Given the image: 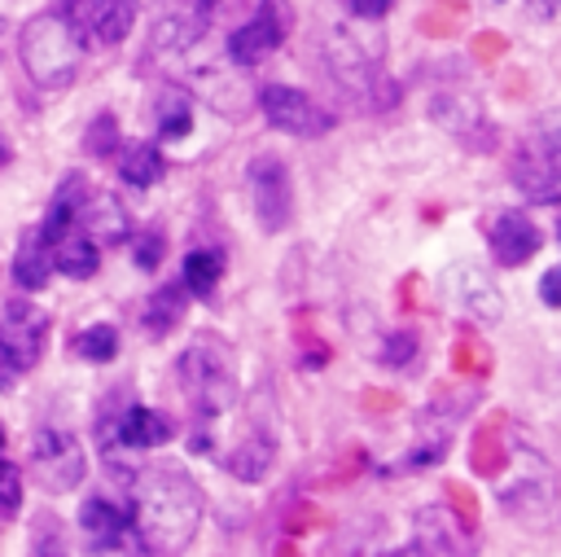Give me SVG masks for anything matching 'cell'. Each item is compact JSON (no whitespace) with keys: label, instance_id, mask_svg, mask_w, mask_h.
Here are the masks:
<instances>
[{"label":"cell","instance_id":"19","mask_svg":"<svg viewBox=\"0 0 561 557\" xmlns=\"http://www.w3.org/2000/svg\"><path fill=\"white\" fill-rule=\"evenodd\" d=\"M136 22V0H83V31L101 44L127 39Z\"/></svg>","mask_w":561,"mask_h":557},{"label":"cell","instance_id":"28","mask_svg":"<svg viewBox=\"0 0 561 557\" xmlns=\"http://www.w3.org/2000/svg\"><path fill=\"white\" fill-rule=\"evenodd\" d=\"M412 355H416V338L403 329V333H386V342H381V364H390V368H408L412 364Z\"/></svg>","mask_w":561,"mask_h":557},{"label":"cell","instance_id":"15","mask_svg":"<svg viewBox=\"0 0 561 557\" xmlns=\"http://www.w3.org/2000/svg\"><path fill=\"white\" fill-rule=\"evenodd\" d=\"M416 535L399 548V553H408V557H416V553H438V557H451V553H469L473 544L465 539V526L443 509V504H430V509H421L416 513Z\"/></svg>","mask_w":561,"mask_h":557},{"label":"cell","instance_id":"1","mask_svg":"<svg viewBox=\"0 0 561 557\" xmlns=\"http://www.w3.org/2000/svg\"><path fill=\"white\" fill-rule=\"evenodd\" d=\"M131 522L145 553H175L202 526V487L184 469H149L131 487Z\"/></svg>","mask_w":561,"mask_h":557},{"label":"cell","instance_id":"26","mask_svg":"<svg viewBox=\"0 0 561 557\" xmlns=\"http://www.w3.org/2000/svg\"><path fill=\"white\" fill-rule=\"evenodd\" d=\"M75 355H79V360H92V364H110V360L118 355V333H114V325H92V329H83V333L75 338Z\"/></svg>","mask_w":561,"mask_h":557},{"label":"cell","instance_id":"9","mask_svg":"<svg viewBox=\"0 0 561 557\" xmlns=\"http://www.w3.org/2000/svg\"><path fill=\"white\" fill-rule=\"evenodd\" d=\"M289 35V9L285 0H259L254 18L241 22L232 35H228V61L232 66H259L267 61Z\"/></svg>","mask_w":561,"mask_h":557},{"label":"cell","instance_id":"23","mask_svg":"<svg viewBox=\"0 0 561 557\" xmlns=\"http://www.w3.org/2000/svg\"><path fill=\"white\" fill-rule=\"evenodd\" d=\"M162 149L149 145V140H131L123 154H118V175L131 184V189H149L162 180Z\"/></svg>","mask_w":561,"mask_h":557},{"label":"cell","instance_id":"34","mask_svg":"<svg viewBox=\"0 0 561 557\" xmlns=\"http://www.w3.org/2000/svg\"><path fill=\"white\" fill-rule=\"evenodd\" d=\"M0 443H4V434H0Z\"/></svg>","mask_w":561,"mask_h":557},{"label":"cell","instance_id":"24","mask_svg":"<svg viewBox=\"0 0 561 557\" xmlns=\"http://www.w3.org/2000/svg\"><path fill=\"white\" fill-rule=\"evenodd\" d=\"M224 276V250H188L184 254V272H180V285L193 294V298H210L215 285Z\"/></svg>","mask_w":561,"mask_h":557},{"label":"cell","instance_id":"16","mask_svg":"<svg viewBox=\"0 0 561 557\" xmlns=\"http://www.w3.org/2000/svg\"><path fill=\"white\" fill-rule=\"evenodd\" d=\"M75 224H79L96 246H118V241L131 237V219H127V211H123V202H118L114 193H92V189H88V197H83Z\"/></svg>","mask_w":561,"mask_h":557},{"label":"cell","instance_id":"12","mask_svg":"<svg viewBox=\"0 0 561 557\" xmlns=\"http://www.w3.org/2000/svg\"><path fill=\"white\" fill-rule=\"evenodd\" d=\"M486 241H491V259L500 268H522V263H530L539 254L543 232L522 211H495L491 224H486Z\"/></svg>","mask_w":561,"mask_h":557},{"label":"cell","instance_id":"2","mask_svg":"<svg viewBox=\"0 0 561 557\" xmlns=\"http://www.w3.org/2000/svg\"><path fill=\"white\" fill-rule=\"evenodd\" d=\"M175 377L184 386V399L193 403L197 421H210L219 412H228L237 403V364H232V346L219 338V333H197L180 364H175Z\"/></svg>","mask_w":561,"mask_h":557},{"label":"cell","instance_id":"10","mask_svg":"<svg viewBox=\"0 0 561 557\" xmlns=\"http://www.w3.org/2000/svg\"><path fill=\"white\" fill-rule=\"evenodd\" d=\"M44 338H48V311L26 303V298H9L4 311H0V351L4 360L26 373L39 364L44 355Z\"/></svg>","mask_w":561,"mask_h":557},{"label":"cell","instance_id":"32","mask_svg":"<svg viewBox=\"0 0 561 557\" xmlns=\"http://www.w3.org/2000/svg\"><path fill=\"white\" fill-rule=\"evenodd\" d=\"M539 298H543V307H561V263L539 276Z\"/></svg>","mask_w":561,"mask_h":557},{"label":"cell","instance_id":"29","mask_svg":"<svg viewBox=\"0 0 561 557\" xmlns=\"http://www.w3.org/2000/svg\"><path fill=\"white\" fill-rule=\"evenodd\" d=\"M162 254H167V241H162V232H153V228H149V232H140V237H136V254H131V259H136V268L153 272V268L162 263Z\"/></svg>","mask_w":561,"mask_h":557},{"label":"cell","instance_id":"14","mask_svg":"<svg viewBox=\"0 0 561 557\" xmlns=\"http://www.w3.org/2000/svg\"><path fill=\"white\" fill-rule=\"evenodd\" d=\"M171 434H175L171 417L158 408H140V403L123 408L114 421H101V447L110 439L123 447H162V443H171Z\"/></svg>","mask_w":561,"mask_h":557},{"label":"cell","instance_id":"27","mask_svg":"<svg viewBox=\"0 0 561 557\" xmlns=\"http://www.w3.org/2000/svg\"><path fill=\"white\" fill-rule=\"evenodd\" d=\"M114 145H118V123H114V114H101V118L83 132V149H88L92 158H105V154H114Z\"/></svg>","mask_w":561,"mask_h":557},{"label":"cell","instance_id":"6","mask_svg":"<svg viewBox=\"0 0 561 557\" xmlns=\"http://www.w3.org/2000/svg\"><path fill=\"white\" fill-rule=\"evenodd\" d=\"M245 184H250V206H254L259 228H263V232L289 228V219H294V180H289L285 158L259 154V158L245 167Z\"/></svg>","mask_w":561,"mask_h":557},{"label":"cell","instance_id":"33","mask_svg":"<svg viewBox=\"0 0 561 557\" xmlns=\"http://www.w3.org/2000/svg\"><path fill=\"white\" fill-rule=\"evenodd\" d=\"M0 162H9V145H4V136H0Z\"/></svg>","mask_w":561,"mask_h":557},{"label":"cell","instance_id":"21","mask_svg":"<svg viewBox=\"0 0 561 557\" xmlns=\"http://www.w3.org/2000/svg\"><path fill=\"white\" fill-rule=\"evenodd\" d=\"M53 276V254H48V241L39 237V228L22 232L18 241V254H13V281L22 289H44Z\"/></svg>","mask_w":561,"mask_h":557},{"label":"cell","instance_id":"25","mask_svg":"<svg viewBox=\"0 0 561 557\" xmlns=\"http://www.w3.org/2000/svg\"><path fill=\"white\" fill-rule=\"evenodd\" d=\"M193 127V96L184 88H167L158 96V136L175 140V136H188Z\"/></svg>","mask_w":561,"mask_h":557},{"label":"cell","instance_id":"4","mask_svg":"<svg viewBox=\"0 0 561 557\" xmlns=\"http://www.w3.org/2000/svg\"><path fill=\"white\" fill-rule=\"evenodd\" d=\"M324 53H329V70L355 101H364L373 110L394 105V88L381 75V44L373 31H333Z\"/></svg>","mask_w":561,"mask_h":557},{"label":"cell","instance_id":"22","mask_svg":"<svg viewBox=\"0 0 561 557\" xmlns=\"http://www.w3.org/2000/svg\"><path fill=\"white\" fill-rule=\"evenodd\" d=\"M184 303H188V289L184 285H158L145 303V333L149 338H167L175 329V320L184 316Z\"/></svg>","mask_w":561,"mask_h":557},{"label":"cell","instance_id":"8","mask_svg":"<svg viewBox=\"0 0 561 557\" xmlns=\"http://www.w3.org/2000/svg\"><path fill=\"white\" fill-rule=\"evenodd\" d=\"M430 118H434L447 136H456L465 149H473V154H491L495 140H500V132H495V123L486 118L482 101H478L473 92H460V88L438 92V96L430 101Z\"/></svg>","mask_w":561,"mask_h":557},{"label":"cell","instance_id":"7","mask_svg":"<svg viewBox=\"0 0 561 557\" xmlns=\"http://www.w3.org/2000/svg\"><path fill=\"white\" fill-rule=\"evenodd\" d=\"M259 110H263L267 127L285 132V136L316 140V136L333 132V114H329L324 105H316L302 88H289V83H267V88H259Z\"/></svg>","mask_w":561,"mask_h":557},{"label":"cell","instance_id":"31","mask_svg":"<svg viewBox=\"0 0 561 557\" xmlns=\"http://www.w3.org/2000/svg\"><path fill=\"white\" fill-rule=\"evenodd\" d=\"M390 4H394V0H346L351 18H359V22H381V18L390 13Z\"/></svg>","mask_w":561,"mask_h":557},{"label":"cell","instance_id":"11","mask_svg":"<svg viewBox=\"0 0 561 557\" xmlns=\"http://www.w3.org/2000/svg\"><path fill=\"white\" fill-rule=\"evenodd\" d=\"M79 526H83V535H88V544L96 553H114V548L145 553L140 535H136V522H131V504H118V500H105V496H88L79 504Z\"/></svg>","mask_w":561,"mask_h":557},{"label":"cell","instance_id":"30","mask_svg":"<svg viewBox=\"0 0 561 557\" xmlns=\"http://www.w3.org/2000/svg\"><path fill=\"white\" fill-rule=\"evenodd\" d=\"M22 504V474L13 461H0V509L13 513Z\"/></svg>","mask_w":561,"mask_h":557},{"label":"cell","instance_id":"3","mask_svg":"<svg viewBox=\"0 0 561 557\" xmlns=\"http://www.w3.org/2000/svg\"><path fill=\"white\" fill-rule=\"evenodd\" d=\"M508 180L535 206L561 202V105L535 118L530 132L517 140L508 158Z\"/></svg>","mask_w":561,"mask_h":557},{"label":"cell","instance_id":"20","mask_svg":"<svg viewBox=\"0 0 561 557\" xmlns=\"http://www.w3.org/2000/svg\"><path fill=\"white\" fill-rule=\"evenodd\" d=\"M48 254H53V268H57L61 276H75V281H88V276L101 268V250H96V241H92L88 232H66V237H57V241L48 246Z\"/></svg>","mask_w":561,"mask_h":557},{"label":"cell","instance_id":"13","mask_svg":"<svg viewBox=\"0 0 561 557\" xmlns=\"http://www.w3.org/2000/svg\"><path fill=\"white\" fill-rule=\"evenodd\" d=\"M35 474L53 491H70L83 478V447L66 430H39L35 434Z\"/></svg>","mask_w":561,"mask_h":557},{"label":"cell","instance_id":"18","mask_svg":"<svg viewBox=\"0 0 561 557\" xmlns=\"http://www.w3.org/2000/svg\"><path fill=\"white\" fill-rule=\"evenodd\" d=\"M272 461H276V439H272L267 430H250V434L224 456V469H228L232 478H241V482H259V478H267Z\"/></svg>","mask_w":561,"mask_h":557},{"label":"cell","instance_id":"5","mask_svg":"<svg viewBox=\"0 0 561 557\" xmlns=\"http://www.w3.org/2000/svg\"><path fill=\"white\" fill-rule=\"evenodd\" d=\"M79 57H83V44H79V31L66 13H39V18L26 22L22 61H26L35 83H44V88L70 83L75 70H79Z\"/></svg>","mask_w":561,"mask_h":557},{"label":"cell","instance_id":"17","mask_svg":"<svg viewBox=\"0 0 561 557\" xmlns=\"http://www.w3.org/2000/svg\"><path fill=\"white\" fill-rule=\"evenodd\" d=\"M451 298H456V307L469 316V320H478V325H495L500 316H504V298L491 289V281H486V272L482 268H456L451 272Z\"/></svg>","mask_w":561,"mask_h":557}]
</instances>
